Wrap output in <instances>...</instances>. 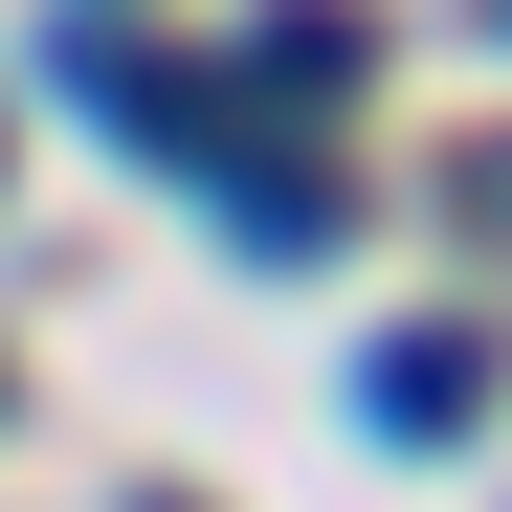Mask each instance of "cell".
I'll use <instances>...</instances> for the list:
<instances>
[{"label":"cell","mask_w":512,"mask_h":512,"mask_svg":"<svg viewBox=\"0 0 512 512\" xmlns=\"http://www.w3.org/2000/svg\"><path fill=\"white\" fill-rule=\"evenodd\" d=\"M357 423H379V446H468V423H490V334L468 312L379 334V357H357Z\"/></svg>","instance_id":"1"},{"label":"cell","mask_w":512,"mask_h":512,"mask_svg":"<svg viewBox=\"0 0 512 512\" xmlns=\"http://www.w3.org/2000/svg\"><path fill=\"white\" fill-rule=\"evenodd\" d=\"M245 90H268V112H334V90H357V23H334V0L245 23Z\"/></svg>","instance_id":"2"},{"label":"cell","mask_w":512,"mask_h":512,"mask_svg":"<svg viewBox=\"0 0 512 512\" xmlns=\"http://www.w3.org/2000/svg\"><path fill=\"white\" fill-rule=\"evenodd\" d=\"M490 45H512V0H490Z\"/></svg>","instance_id":"3"}]
</instances>
